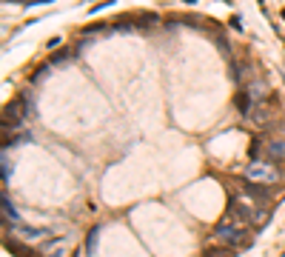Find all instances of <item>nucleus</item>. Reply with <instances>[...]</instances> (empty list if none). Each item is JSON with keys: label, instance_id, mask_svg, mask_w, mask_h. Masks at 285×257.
<instances>
[{"label": "nucleus", "instance_id": "obj_1", "mask_svg": "<svg viewBox=\"0 0 285 257\" xmlns=\"http://www.w3.org/2000/svg\"><path fill=\"white\" fill-rule=\"evenodd\" d=\"M214 240H220L226 249H237V246H248L251 234H248V229H245L242 223H237V220H223V223L214 229Z\"/></svg>", "mask_w": 285, "mask_h": 257}, {"label": "nucleus", "instance_id": "obj_2", "mask_svg": "<svg viewBox=\"0 0 285 257\" xmlns=\"http://www.w3.org/2000/svg\"><path fill=\"white\" fill-rule=\"evenodd\" d=\"M245 177H248V183H265V186H274L277 180H280V169L274 163H262V160H257V163H251L248 169H245Z\"/></svg>", "mask_w": 285, "mask_h": 257}, {"label": "nucleus", "instance_id": "obj_3", "mask_svg": "<svg viewBox=\"0 0 285 257\" xmlns=\"http://www.w3.org/2000/svg\"><path fill=\"white\" fill-rule=\"evenodd\" d=\"M257 209H260V206H251L248 203V194H245V197H234L228 203V214H231L237 223H242V226H254Z\"/></svg>", "mask_w": 285, "mask_h": 257}, {"label": "nucleus", "instance_id": "obj_4", "mask_svg": "<svg viewBox=\"0 0 285 257\" xmlns=\"http://www.w3.org/2000/svg\"><path fill=\"white\" fill-rule=\"evenodd\" d=\"M262 157H265L268 163H274V160L285 157V140H280V137H271V140H265V143H262Z\"/></svg>", "mask_w": 285, "mask_h": 257}, {"label": "nucleus", "instance_id": "obj_5", "mask_svg": "<svg viewBox=\"0 0 285 257\" xmlns=\"http://www.w3.org/2000/svg\"><path fill=\"white\" fill-rule=\"evenodd\" d=\"M23 112H20V103H17V100H14V103H6V112H3V128H17L23 123Z\"/></svg>", "mask_w": 285, "mask_h": 257}, {"label": "nucleus", "instance_id": "obj_6", "mask_svg": "<svg viewBox=\"0 0 285 257\" xmlns=\"http://www.w3.org/2000/svg\"><path fill=\"white\" fill-rule=\"evenodd\" d=\"M245 94H248L254 103L262 100V97H265V83H262V80H251L248 86H245Z\"/></svg>", "mask_w": 285, "mask_h": 257}, {"label": "nucleus", "instance_id": "obj_7", "mask_svg": "<svg viewBox=\"0 0 285 257\" xmlns=\"http://www.w3.org/2000/svg\"><path fill=\"white\" fill-rule=\"evenodd\" d=\"M237 109H239V115H245V117H248L251 112H254V100H251L248 94H245V89H242V92L237 94Z\"/></svg>", "mask_w": 285, "mask_h": 257}, {"label": "nucleus", "instance_id": "obj_8", "mask_svg": "<svg viewBox=\"0 0 285 257\" xmlns=\"http://www.w3.org/2000/svg\"><path fill=\"white\" fill-rule=\"evenodd\" d=\"M203 257H237V255H234V249H226V246H223V249H208Z\"/></svg>", "mask_w": 285, "mask_h": 257}, {"label": "nucleus", "instance_id": "obj_9", "mask_svg": "<svg viewBox=\"0 0 285 257\" xmlns=\"http://www.w3.org/2000/svg\"><path fill=\"white\" fill-rule=\"evenodd\" d=\"M23 234H26L29 240H37V237H43V232H40V229H23Z\"/></svg>", "mask_w": 285, "mask_h": 257}, {"label": "nucleus", "instance_id": "obj_10", "mask_svg": "<svg viewBox=\"0 0 285 257\" xmlns=\"http://www.w3.org/2000/svg\"><path fill=\"white\" fill-rule=\"evenodd\" d=\"M97 232H100V229H94V232L89 234V252L94 249V243H97Z\"/></svg>", "mask_w": 285, "mask_h": 257}, {"label": "nucleus", "instance_id": "obj_11", "mask_svg": "<svg viewBox=\"0 0 285 257\" xmlns=\"http://www.w3.org/2000/svg\"><path fill=\"white\" fill-rule=\"evenodd\" d=\"M52 257H63V255H52Z\"/></svg>", "mask_w": 285, "mask_h": 257}]
</instances>
